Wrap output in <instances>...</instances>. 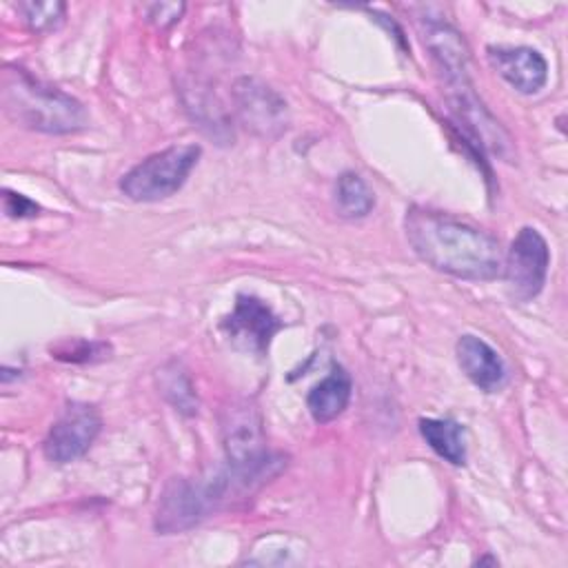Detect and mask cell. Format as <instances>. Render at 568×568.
<instances>
[{"mask_svg":"<svg viewBox=\"0 0 568 568\" xmlns=\"http://www.w3.org/2000/svg\"><path fill=\"white\" fill-rule=\"evenodd\" d=\"M410 248L435 271L459 280L488 282L501 273L497 237L448 213L410 206L404 217Z\"/></svg>","mask_w":568,"mask_h":568,"instance_id":"cell-1","label":"cell"},{"mask_svg":"<svg viewBox=\"0 0 568 568\" xmlns=\"http://www.w3.org/2000/svg\"><path fill=\"white\" fill-rule=\"evenodd\" d=\"M2 104L9 118L42 133H75L87 126L84 106L69 93L33 78L22 67H7Z\"/></svg>","mask_w":568,"mask_h":568,"instance_id":"cell-2","label":"cell"},{"mask_svg":"<svg viewBox=\"0 0 568 568\" xmlns=\"http://www.w3.org/2000/svg\"><path fill=\"white\" fill-rule=\"evenodd\" d=\"M222 444L235 488L264 484L286 466V457L282 453H268L264 448L262 417L248 399L233 402L224 408Z\"/></svg>","mask_w":568,"mask_h":568,"instance_id":"cell-3","label":"cell"},{"mask_svg":"<svg viewBox=\"0 0 568 568\" xmlns=\"http://www.w3.org/2000/svg\"><path fill=\"white\" fill-rule=\"evenodd\" d=\"M229 488H233L229 470L206 479H171L158 501L155 530L160 535H175L193 528L226 499Z\"/></svg>","mask_w":568,"mask_h":568,"instance_id":"cell-4","label":"cell"},{"mask_svg":"<svg viewBox=\"0 0 568 568\" xmlns=\"http://www.w3.org/2000/svg\"><path fill=\"white\" fill-rule=\"evenodd\" d=\"M200 153L202 151L197 144H175L158 151L122 175L120 191L135 202H158L171 197L186 182Z\"/></svg>","mask_w":568,"mask_h":568,"instance_id":"cell-5","label":"cell"},{"mask_svg":"<svg viewBox=\"0 0 568 568\" xmlns=\"http://www.w3.org/2000/svg\"><path fill=\"white\" fill-rule=\"evenodd\" d=\"M548 264L550 251L541 233L532 226L519 229V233L510 242L506 262L501 266L510 297L517 302H528L537 297L546 284Z\"/></svg>","mask_w":568,"mask_h":568,"instance_id":"cell-6","label":"cell"},{"mask_svg":"<svg viewBox=\"0 0 568 568\" xmlns=\"http://www.w3.org/2000/svg\"><path fill=\"white\" fill-rule=\"evenodd\" d=\"M235 111L246 131L260 138H277L288 129L286 100L257 78H237L233 84Z\"/></svg>","mask_w":568,"mask_h":568,"instance_id":"cell-7","label":"cell"},{"mask_svg":"<svg viewBox=\"0 0 568 568\" xmlns=\"http://www.w3.org/2000/svg\"><path fill=\"white\" fill-rule=\"evenodd\" d=\"M102 417L95 406L69 402L44 437V455L55 464H69L82 457L95 442Z\"/></svg>","mask_w":568,"mask_h":568,"instance_id":"cell-8","label":"cell"},{"mask_svg":"<svg viewBox=\"0 0 568 568\" xmlns=\"http://www.w3.org/2000/svg\"><path fill=\"white\" fill-rule=\"evenodd\" d=\"M220 328L233 346L255 355H266L273 335L282 328V320L264 300L240 293L231 315L220 322Z\"/></svg>","mask_w":568,"mask_h":568,"instance_id":"cell-9","label":"cell"},{"mask_svg":"<svg viewBox=\"0 0 568 568\" xmlns=\"http://www.w3.org/2000/svg\"><path fill=\"white\" fill-rule=\"evenodd\" d=\"M490 67L519 93H537L548 80V64L530 47H488Z\"/></svg>","mask_w":568,"mask_h":568,"instance_id":"cell-10","label":"cell"},{"mask_svg":"<svg viewBox=\"0 0 568 568\" xmlns=\"http://www.w3.org/2000/svg\"><path fill=\"white\" fill-rule=\"evenodd\" d=\"M424 44L430 51L437 69L450 89L470 84L468 80V49L462 36L442 20H426Z\"/></svg>","mask_w":568,"mask_h":568,"instance_id":"cell-11","label":"cell"},{"mask_svg":"<svg viewBox=\"0 0 568 568\" xmlns=\"http://www.w3.org/2000/svg\"><path fill=\"white\" fill-rule=\"evenodd\" d=\"M455 353L464 375L484 393H497L506 384L508 371L501 355L481 337L470 333L462 335L457 339Z\"/></svg>","mask_w":568,"mask_h":568,"instance_id":"cell-12","label":"cell"},{"mask_svg":"<svg viewBox=\"0 0 568 568\" xmlns=\"http://www.w3.org/2000/svg\"><path fill=\"white\" fill-rule=\"evenodd\" d=\"M453 95V106L459 113V120L473 131V135L493 153L510 160L513 158V142L508 138V133L499 126V122L490 115V111L481 104V100H477V95L473 93V87H459V89H450Z\"/></svg>","mask_w":568,"mask_h":568,"instance_id":"cell-13","label":"cell"},{"mask_svg":"<svg viewBox=\"0 0 568 568\" xmlns=\"http://www.w3.org/2000/svg\"><path fill=\"white\" fill-rule=\"evenodd\" d=\"M351 390H353L351 375L335 364L331 373L322 382H317L306 397V406L313 419L320 424H326L337 415H342L351 402Z\"/></svg>","mask_w":568,"mask_h":568,"instance_id":"cell-14","label":"cell"},{"mask_svg":"<svg viewBox=\"0 0 568 568\" xmlns=\"http://www.w3.org/2000/svg\"><path fill=\"white\" fill-rule=\"evenodd\" d=\"M419 433L424 442L448 464L464 466L466 464V433L464 426L455 419L424 417L419 419Z\"/></svg>","mask_w":568,"mask_h":568,"instance_id":"cell-15","label":"cell"},{"mask_svg":"<svg viewBox=\"0 0 568 568\" xmlns=\"http://www.w3.org/2000/svg\"><path fill=\"white\" fill-rule=\"evenodd\" d=\"M375 195L357 173H342L335 182V209L346 220L364 217L373 211Z\"/></svg>","mask_w":568,"mask_h":568,"instance_id":"cell-16","label":"cell"},{"mask_svg":"<svg viewBox=\"0 0 568 568\" xmlns=\"http://www.w3.org/2000/svg\"><path fill=\"white\" fill-rule=\"evenodd\" d=\"M158 386H160V393L166 397V402L175 410H180L182 415L197 413L195 388H193L186 371L178 362H171L158 371Z\"/></svg>","mask_w":568,"mask_h":568,"instance_id":"cell-17","label":"cell"},{"mask_svg":"<svg viewBox=\"0 0 568 568\" xmlns=\"http://www.w3.org/2000/svg\"><path fill=\"white\" fill-rule=\"evenodd\" d=\"M22 13V20L27 22V27L36 33H47L58 29L64 22V11L67 4L58 2V0H49V2H20L16 7Z\"/></svg>","mask_w":568,"mask_h":568,"instance_id":"cell-18","label":"cell"},{"mask_svg":"<svg viewBox=\"0 0 568 568\" xmlns=\"http://www.w3.org/2000/svg\"><path fill=\"white\" fill-rule=\"evenodd\" d=\"M109 344L102 342H60L55 346H51L53 357L64 359V362H73V364H84V362H95V359H104L109 353Z\"/></svg>","mask_w":568,"mask_h":568,"instance_id":"cell-19","label":"cell"},{"mask_svg":"<svg viewBox=\"0 0 568 568\" xmlns=\"http://www.w3.org/2000/svg\"><path fill=\"white\" fill-rule=\"evenodd\" d=\"M184 9H186L184 2H153L146 7V16L155 27L166 29L182 18Z\"/></svg>","mask_w":568,"mask_h":568,"instance_id":"cell-20","label":"cell"},{"mask_svg":"<svg viewBox=\"0 0 568 568\" xmlns=\"http://www.w3.org/2000/svg\"><path fill=\"white\" fill-rule=\"evenodd\" d=\"M2 206H4V213H7L9 217H18V220H22V217H33V215H38V211H40V206H38L33 200H29L27 195L16 193V191H11V189H4V191H2Z\"/></svg>","mask_w":568,"mask_h":568,"instance_id":"cell-21","label":"cell"}]
</instances>
